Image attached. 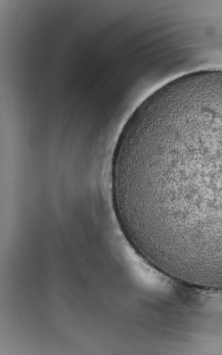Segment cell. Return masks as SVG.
Masks as SVG:
<instances>
[{"label": "cell", "mask_w": 222, "mask_h": 355, "mask_svg": "<svg viewBox=\"0 0 222 355\" xmlns=\"http://www.w3.org/2000/svg\"><path fill=\"white\" fill-rule=\"evenodd\" d=\"M111 193L129 244L178 282L222 287V70L158 89L117 141Z\"/></svg>", "instance_id": "1"}]
</instances>
